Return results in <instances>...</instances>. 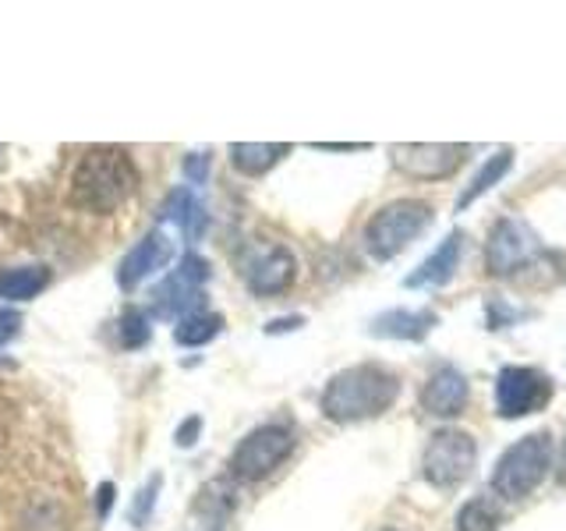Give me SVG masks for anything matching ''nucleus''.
Wrapping results in <instances>:
<instances>
[{"mask_svg": "<svg viewBox=\"0 0 566 531\" xmlns=\"http://www.w3.org/2000/svg\"><path fill=\"white\" fill-rule=\"evenodd\" d=\"M468 400H471V383H468L464 372L453 368V365L436 368L421 389V407H424V415H432V418L464 415Z\"/></svg>", "mask_w": 566, "mask_h": 531, "instance_id": "12", "label": "nucleus"}, {"mask_svg": "<svg viewBox=\"0 0 566 531\" xmlns=\"http://www.w3.org/2000/svg\"><path fill=\"white\" fill-rule=\"evenodd\" d=\"M185 174H188V181L191 185H202L206 177H209V156L206 153H191L185 159Z\"/></svg>", "mask_w": 566, "mask_h": 531, "instance_id": "26", "label": "nucleus"}, {"mask_svg": "<svg viewBox=\"0 0 566 531\" xmlns=\"http://www.w3.org/2000/svg\"><path fill=\"white\" fill-rule=\"evenodd\" d=\"M209 280V262L202 256H185L177 262V270L159 283L153 294V315L159 319H177V315H191L199 312L202 288Z\"/></svg>", "mask_w": 566, "mask_h": 531, "instance_id": "10", "label": "nucleus"}, {"mask_svg": "<svg viewBox=\"0 0 566 531\" xmlns=\"http://www.w3.org/2000/svg\"><path fill=\"white\" fill-rule=\"evenodd\" d=\"M297 326H305V319L287 315V319H273V323H265V333H287V330H297Z\"/></svg>", "mask_w": 566, "mask_h": 531, "instance_id": "28", "label": "nucleus"}, {"mask_svg": "<svg viewBox=\"0 0 566 531\" xmlns=\"http://www.w3.org/2000/svg\"><path fill=\"white\" fill-rule=\"evenodd\" d=\"M389 159L411 181H442V177H453L468 159V146L460 142H403V146L389 149Z\"/></svg>", "mask_w": 566, "mask_h": 531, "instance_id": "9", "label": "nucleus"}, {"mask_svg": "<svg viewBox=\"0 0 566 531\" xmlns=\"http://www.w3.org/2000/svg\"><path fill=\"white\" fill-rule=\"evenodd\" d=\"M510 167H513V149L510 146H503V149H495L482 167H478V174L471 177V185L457 195V212H464L471 202H478L482 195H489L495 185L503 181V177L510 174Z\"/></svg>", "mask_w": 566, "mask_h": 531, "instance_id": "18", "label": "nucleus"}, {"mask_svg": "<svg viewBox=\"0 0 566 531\" xmlns=\"http://www.w3.org/2000/svg\"><path fill=\"white\" fill-rule=\"evenodd\" d=\"M503 510L492 496H478V500L464 503L457 513V531H500Z\"/></svg>", "mask_w": 566, "mask_h": 531, "instance_id": "21", "label": "nucleus"}, {"mask_svg": "<svg viewBox=\"0 0 566 531\" xmlns=\"http://www.w3.org/2000/svg\"><path fill=\"white\" fill-rule=\"evenodd\" d=\"M312 149H323V153H358L368 146H358V142H315Z\"/></svg>", "mask_w": 566, "mask_h": 531, "instance_id": "29", "label": "nucleus"}, {"mask_svg": "<svg viewBox=\"0 0 566 531\" xmlns=\"http://www.w3.org/2000/svg\"><path fill=\"white\" fill-rule=\"evenodd\" d=\"M460 252H464V235L460 230H450L447 238H442V244H436V252L424 259L415 273L403 277V288H442V283H450L457 266H460Z\"/></svg>", "mask_w": 566, "mask_h": 531, "instance_id": "14", "label": "nucleus"}, {"mask_svg": "<svg viewBox=\"0 0 566 531\" xmlns=\"http://www.w3.org/2000/svg\"><path fill=\"white\" fill-rule=\"evenodd\" d=\"M432 223V206L421 199H397L371 212L365 223V248L371 259H397L411 241H418Z\"/></svg>", "mask_w": 566, "mask_h": 531, "instance_id": "4", "label": "nucleus"}, {"mask_svg": "<svg viewBox=\"0 0 566 531\" xmlns=\"http://www.w3.org/2000/svg\"><path fill=\"white\" fill-rule=\"evenodd\" d=\"M117 336H120V347H128V351L149 344V336H153L149 315L142 309H128L120 315V323H117Z\"/></svg>", "mask_w": 566, "mask_h": 531, "instance_id": "22", "label": "nucleus"}, {"mask_svg": "<svg viewBox=\"0 0 566 531\" xmlns=\"http://www.w3.org/2000/svg\"><path fill=\"white\" fill-rule=\"evenodd\" d=\"M138 188V167L135 159L114 149V146H99L88 149L75 174H71V188H67V202L78 212H114L124 206Z\"/></svg>", "mask_w": 566, "mask_h": 531, "instance_id": "2", "label": "nucleus"}, {"mask_svg": "<svg viewBox=\"0 0 566 531\" xmlns=\"http://www.w3.org/2000/svg\"><path fill=\"white\" fill-rule=\"evenodd\" d=\"M50 283L46 266H14V270L0 273V298L4 301H29Z\"/></svg>", "mask_w": 566, "mask_h": 531, "instance_id": "19", "label": "nucleus"}, {"mask_svg": "<svg viewBox=\"0 0 566 531\" xmlns=\"http://www.w3.org/2000/svg\"><path fill=\"white\" fill-rule=\"evenodd\" d=\"M294 146L287 142H234L230 146V164H234L244 177H262L270 174L283 156H291Z\"/></svg>", "mask_w": 566, "mask_h": 531, "instance_id": "17", "label": "nucleus"}, {"mask_svg": "<svg viewBox=\"0 0 566 531\" xmlns=\"http://www.w3.org/2000/svg\"><path fill=\"white\" fill-rule=\"evenodd\" d=\"M199 429H202V418H199V415H191V418L181 425V429L174 433L177 447H185V450H188V447H195V436H199Z\"/></svg>", "mask_w": 566, "mask_h": 531, "instance_id": "27", "label": "nucleus"}, {"mask_svg": "<svg viewBox=\"0 0 566 531\" xmlns=\"http://www.w3.org/2000/svg\"><path fill=\"white\" fill-rule=\"evenodd\" d=\"M159 220H174L177 227H181V235L188 241H199L206 235L209 227V217H206V206L195 199L191 188H174L167 195L164 209H159Z\"/></svg>", "mask_w": 566, "mask_h": 531, "instance_id": "16", "label": "nucleus"}, {"mask_svg": "<svg viewBox=\"0 0 566 531\" xmlns=\"http://www.w3.org/2000/svg\"><path fill=\"white\" fill-rule=\"evenodd\" d=\"M156 492H159V475H153V482L138 492L135 510H132V521H135V524H138L142 518H146V510H153V503H156Z\"/></svg>", "mask_w": 566, "mask_h": 531, "instance_id": "25", "label": "nucleus"}, {"mask_svg": "<svg viewBox=\"0 0 566 531\" xmlns=\"http://www.w3.org/2000/svg\"><path fill=\"white\" fill-rule=\"evenodd\" d=\"M485 315H489V330H506L510 323H517L521 319V312H513L506 301H489Z\"/></svg>", "mask_w": 566, "mask_h": 531, "instance_id": "23", "label": "nucleus"}, {"mask_svg": "<svg viewBox=\"0 0 566 531\" xmlns=\"http://www.w3.org/2000/svg\"><path fill=\"white\" fill-rule=\"evenodd\" d=\"M297 277V262L283 244H270L265 252H259L252 262L244 266V283L248 291L259 298H273L283 294Z\"/></svg>", "mask_w": 566, "mask_h": 531, "instance_id": "13", "label": "nucleus"}, {"mask_svg": "<svg viewBox=\"0 0 566 531\" xmlns=\"http://www.w3.org/2000/svg\"><path fill=\"white\" fill-rule=\"evenodd\" d=\"M22 333V312H14V309H0V347H8L14 336Z\"/></svg>", "mask_w": 566, "mask_h": 531, "instance_id": "24", "label": "nucleus"}, {"mask_svg": "<svg viewBox=\"0 0 566 531\" xmlns=\"http://www.w3.org/2000/svg\"><path fill=\"white\" fill-rule=\"evenodd\" d=\"M553 454H556L553 436H548L545 429L510 442L492 468V478H489L492 492L503 496V500H527V496L548 478Z\"/></svg>", "mask_w": 566, "mask_h": 531, "instance_id": "3", "label": "nucleus"}, {"mask_svg": "<svg viewBox=\"0 0 566 531\" xmlns=\"http://www.w3.org/2000/svg\"><path fill=\"white\" fill-rule=\"evenodd\" d=\"M96 500H99V518H106V510H111V503H114V486L103 482L99 492H96Z\"/></svg>", "mask_w": 566, "mask_h": 531, "instance_id": "30", "label": "nucleus"}, {"mask_svg": "<svg viewBox=\"0 0 566 531\" xmlns=\"http://www.w3.org/2000/svg\"><path fill=\"white\" fill-rule=\"evenodd\" d=\"M400 397V376L394 368L376 365V362H361V365H350L344 372L326 383L323 389V415L329 421H368V418H379L382 412L397 404Z\"/></svg>", "mask_w": 566, "mask_h": 531, "instance_id": "1", "label": "nucleus"}, {"mask_svg": "<svg viewBox=\"0 0 566 531\" xmlns=\"http://www.w3.org/2000/svg\"><path fill=\"white\" fill-rule=\"evenodd\" d=\"M291 454H294L291 429H283V425H259L230 454V475L241 478V482H259V478L273 475Z\"/></svg>", "mask_w": 566, "mask_h": 531, "instance_id": "8", "label": "nucleus"}, {"mask_svg": "<svg viewBox=\"0 0 566 531\" xmlns=\"http://www.w3.org/2000/svg\"><path fill=\"white\" fill-rule=\"evenodd\" d=\"M174 259V238L167 230H149L128 256L117 266V283L120 291H135L138 283H146L149 277H156L159 270H167V262Z\"/></svg>", "mask_w": 566, "mask_h": 531, "instance_id": "11", "label": "nucleus"}, {"mask_svg": "<svg viewBox=\"0 0 566 531\" xmlns=\"http://www.w3.org/2000/svg\"><path fill=\"white\" fill-rule=\"evenodd\" d=\"M474 460H478V442L471 433L439 429L429 436V442H424L421 475L432 489L450 492V489L468 482L471 471H474Z\"/></svg>", "mask_w": 566, "mask_h": 531, "instance_id": "5", "label": "nucleus"}, {"mask_svg": "<svg viewBox=\"0 0 566 531\" xmlns=\"http://www.w3.org/2000/svg\"><path fill=\"white\" fill-rule=\"evenodd\" d=\"M389 531H394V528H389Z\"/></svg>", "mask_w": 566, "mask_h": 531, "instance_id": "31", "label": "nucleus"}, {"mask_svg": "<svg viewBox=\"0 0 566 531\" xmlns=\"http://www.w3.org/2000/svg\"><path fill=\"white\" fill-rule=\"evenodd\" d=\"M553 394H556V383L548 379L542 368H531V365H503L492 386L495 415L506 421L545 412Z\"/></svg>", "mask_w": 566, "mask_h": 531, "instance_id": "6", "label": "nucleus"}, {"mask_svg": "<svg viewBox=\"0 0 566 531\" xmlns=\"http://www.w3.org/2000/svg\"><path fill=\"white\" fill-rule=\"evenodd\" d=\"M439 326V315L432 309H389L368 323L371 336L386 341H424Z\"/></svg>", "mask_w": 566, "mask_h": 531, "instance_id": "15", "label": "nucleus"}, {"mask_svg": "<svg viewBox=\"0 0 566 531\" xmlns=\"http://www.w3.org/2000/svg\"><path fill=\"white\" fill-rule=\"evenodd\" d=\"M220 330H223V315H217V312H191L185 319H177L174 341L181 344V347H202V344L212 341V336H220Z\"/></svg>", "mask_w": 566, "mask_h": 531, "instance_id": "20", "label": "nucleus"}, {"mask_svg": "<svg viewBox=\"0 0 566 531\" xmlns=\"http://www.w3.org/2000/svg\"><path fill=\"white\" fill-rule=\"evenodd\" d=\"M545 256V248L535 235V227L521 217H503L492 227L485 241V270L492 277H513L521 270H531Z\"/></svg>", "mask_w": 566, "mask_h": 531, "instance_id": "7", "label": "nucleus"}]
</instances>
